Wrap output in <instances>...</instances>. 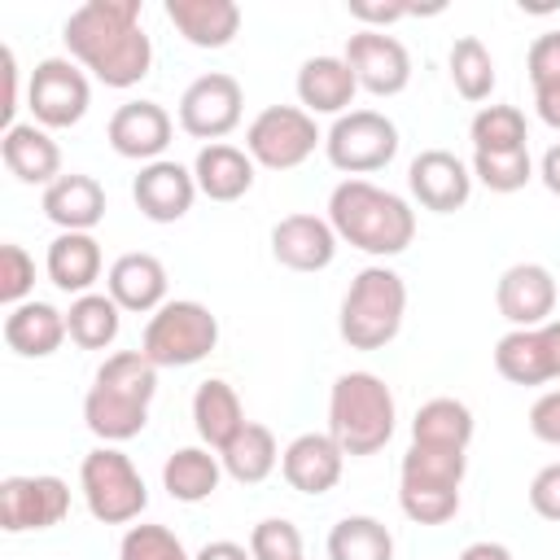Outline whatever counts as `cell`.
<instances>
[{
    "instance_id": "6da1fadb",
    "label": "cell",
    "mask_w": 560,
    "mask_h": 560,
    "mask_svg": "<svg viewBox=\"0 0 560 560\" xmlns=\"http://www.w3.org/2000/svg\"><path fill=\"white\" fill-rule=\"evenodd\" d=\"M66 52L105 88H136L153 66V39L140 26V0H88L61 26Z\"/></svg>"
},
{
    "instance_id": "7a4b0ae2",
    "label": "cell",
    "mask_w": 560,
    "mask_h": 560,
    "mask_svg": "<svg viewBox=\"0 0 560 560\" xmlns=\"http://www.w3.org/2000/svg\"><path fill=\"white\" fill-rule=\"evenodd\" d=\"M328 223L337 241L359 254L394 258L416 241V210L407 197L372 184V179H341L328 192Z\"/></svg>"
},
{
    "instance_id": "3957f363",
    "label": "cell",
    "mask_w": 560,
    "mask_h": 560,
    "mask_svg": "<svg viewBox=\"0 0 560 560\" xmlns=\"http://www.w3.org/2000/svg\"><path fill=\"white\" fill-rule=\"evenodd\" d=\"M153 394H158V368L144 359V350H118L96 368L83 394V424L105 446L131 442L149 424Z\"/></svg>"
},
{
    "instance_id": "277c9868",
    "label": "cell",
    "mask_w": 560,
    "mask_h": 560,
    "mask_svg": "<svg viewBox=\"0 0 560 560\" xmlns=\"http://www.w3.org/2000/svg\"><path fill=\"white\" fill-rule=\"evenodd\" d=\"M398 424L394 389L376 372H341L328 389V433L350 455H376Z\"/></svg>"
},
{
    "instance_id": "5b68a950",
    "label": "cell",
    "mask_w": 560,
    "mask_h": 560,
    "mask_svg": "<svg viewBox=\"0 0 560 560\" xmlns=\"http://www.w3.org/2000/svg\"><path fill=\"white\" fill-rule=\"evenodd\" d=\"M402 315H407L402 276L385 262H372L350 280L337 311V332L350 350H385L398 337Z\"/></svg>"
},
{
    "instance_id": "8992f818",
    "label": "cell",
    "mask_w": 560,
    "mask_h": 560,
    "mask_svg": "<svg viewBox=\"0 0 560 560\" xmlns=\"http://www.w3.org/2000/svg\"><path fill=\"white\" fill-rule=\"evenodd\" d=\"M214 346H219V315L192 298H175L158 306L140 332V350L153 368H192Z\"/></svg>"
},
{
    "instance_id": "52a82bcc",
    "label": "cell",
    "mask_w": 560,
    "mask_h": 560,
    "mask_svg": "<svg viewBox=\"0 0 560 560\" xmlns=\"http://www.w3.org/2000/svg\"><path fill=\"white\" fill-rule=\"evenodd\" d=\"M79 490H83L88 512L101 525H131L149 508L144 477L131 464V455H122L118 446H96V451L83 455V464H79Z\"/></svg>"
},
{
    "instance_id": "ba28073f",
    "label": "cell",
    "mask_w": 560,
    "mask_h": 560,
    "mask_svg": "<svg viewBox=\"0 0 560 560\" xmlns=\"http://www.w3.org/2000/svg\"><path fill=\"white\" fill-rule=\"evenodd\" d=\"M324 153L350 179L385 171L398 158V127L381 109H350L324 131Z\"/></svg>"
},
{
    "instance_id": "9c48e42d",
    "label": "cell",
    "mask_w": 560,
    "mask_h": 560,
    "mask_svg": "<svg viewBox=\"0 0 560 560\" xmlns=\"http://www.w3.org/2000/svg\"><path fill=\"white\" fill-rule=\"evenodd\" d=\"M319 144H324V136L302 105H267L245 127V153L262 171H293Z\"/></svg>"
},
{
    "instance_id": "30bf717a",
    "label": "cell",
    "mask_w": 560,
    "mask_h": 560,
    "mask_svg": "<svg viewBox=\"0 0 560 560\" xmlns=\"http://www.w3.org/2000/svg\"><path fill=\"white\" fill-rule=\"evenodd\" d=\"M88 105H92V83L74 57L35 61V70L26 79V109L35 114V122L44 131H66V127L83 122Z\"/></svg>"
},
{
    "instance_id": "8fae6325",
    "label": "cell",
    "mask_w": 560,
    "mask_h": 560,
    "mask_svg": "<svg viewBox=\"0 0 560 560\" xmlns=\"http://www.w3.org/2000/svg\"><path fill=\"white\" fill-rule=\"evenodd\" d=\"M179 131H188L192 140H206V144H219L223 136H232L241 127V114H245V92L232 74L223 70H210V74H197L184 92H179Z\"/></svg>"
},
{
    "instance_id": "7c38bea8",
    "label": "cell",
    "mask_w": 560,
    "mask_h": 560,
    "mask_svg": "<svg viewBox=\"0 0 560 560\" xmlns=\"http://www.w3.org/2000/svg\"><path fill=\"white\" fill-rule=\"evenodd\" d=\"M70 512V486L52 472H26L0 481V529L4 534H31L52 529Z\"/></svg>"
},
{
    "instance_id": "4fadbf2b",
    "label": "cell",
    "mask_w": 560,
    "mask_h": 560,
    "mask_svg": "<svg viewBox=\"0 0 560 560\" xmlns=\"http://www.w3.org/2000/svg\"><path fill=\"white\" fill-rule=\"evenodd\" d=\"M346 66L372 96H398L411 83V52L389 31H354L346 39Z\"/></svg>"
},
{
    "instance_id": "5bb4252c",
    "label": "cell",
    "mask_w": 560,
    "mask_h": 560,
    "mask_svg": "<svg viewBox=\"0 0 560 560\" xmlns=\"http://www.w3.org/2000/svg\"><path fill=\"white\" fill-rule=\"evenodd\" d=\"M171 136H175V118H171L158 101H122V105L109 114V122H105L109 149H114L118 158L140 162V166L158 162V158L166 153Z\"/></svg>"
},
{
    "instance_id": "9a60e30c",
    "label": "cell",
    "mask_w": 560,
    "mask_h": 560,
    "mask_svg": "<svg viewBox=\"0 0 560 560\" xmlns=\"http://www.w3.org/2000/svg\"><path fill=\"white\" fill-rule=\"evenodd\" d=\"M407 188L411 197L433 210V214H455L468 206L472 197V171L464 158H455L451 149H424L411 158L407 166Z\"/></svg>"
},
{
    "instance_id": "2e32d148",
    "label": "cell",
    "mask_w": 560,
    "mask_h": 560,
    "mask_svg": "<svg viewBox=\"0 0 560 560\" xmlns=\"http://www.w3.org/2000/svg\"><path fill=\"white\" fill-rule=\"evenodd\" d=\"M494 306L512 328H542L556 315V276L542 262H512L494 284Z\"/></svg>"
},
{
    "instance_id": "e0dca14e",
    "label": "cell",
    "mask_w": 560,
    "mask_h": 560,
    "mask_svg": "<svg viewBox=\"0 0 560 560\" xmlns=\"http://www.w3.org/2000/svg\"><path fill=\"white\" fill-rule=\"evenodd\" d=\"M131 201L149 223H179L197 201L192 166L171 162V158L140 166V175L131 179Z\"/></svg>"
},
{
    "instance_id": "ac0fdd59",
    "label": "cell",
    "mask_w": 560,
    "mask_h": 560,
    "mask_svg": "<svg viewBox=\"0 0 560 560\" xmlns=\"http://www.w3.org/2000/svg\"><path fill=\"white\" fill-rule=\"evenodd\" d=\"M166 267L158 254H144V249H131V254H118L105 271V293L118 302V311L127 315H153L158 306H166Z\"/></svg>"
},
{
    "instance_id": "d6986e66",
    "label": "cell",
    "mask_w": 560,
    "mask_h": 560,
    "mask_svg": "<svg viewBox=\"0 0 560 560\" xmlns=\"http://www.w3.org/2000/svg\"><path fill=\"white\" fill-rule=\"evenodd\" d=\"M337 232L319 214H284L271 228V258L289 271H324L337 258Z\"/></svg>"
},
{
    "instance_id": "ffe728a7",
    "label": "cell",
    "mask_w": 560,
    "mask_h": 560,
    "mask_svg": "<svg viewBox=\"0 0 560 560\" xmlns=\"http://www.w3.org/2000/svg\"><path fill=\"white\" fill-rule=\"evenodd\" d=\"M346 451L332 442V433H298L280 451V472L298 494H328L341 481Z\"/></svg>"
},
{
    "instance_id": "44dd1931",
    "label": "cell",
    "mask_w": 560,
    "mask_h": 560,
    "mask_svg": "<svg viewBox=\"0 0 560 560\" xmlns=\"http://www.w3.org/2000/svg\"><path fill=\"white\" fill-rule=\"evenodd\" d=\"M298 101H302V109L315 118V114H332V118H341V114H350V101H354V92H359V79H354V70L346 66V57H328V52H319V57H306L302 66H298Z\"/></svg>"
},
{
    "instance_id": "7402d4cb",
    "label": "cell",
    "mask_w": 560,
    "mask_h": 560,
    "mask_svg": "<svg viewBox=\"0 0 560 560\" xmlns=\"http://www.w3.org/2000/svg\"><path fill=\"white\" fill-rule=\"evenodd\" d=\"M0 158L18 184H44L48 188L61 179V149H57L52 131H44L39 122H13L0 136Z\"/></svg>"
},
{
    "instance_id": "603a6c76",
    "label": "cell",
    "mask_w": 560,
    "mask_h": 560,
    "mask_svg": "<svg viewBox=\"0 0 560 560\" xmlns=\"http://www.w3.org/2000/svg\"><path fill=\"white\" fill-rule=\"evenodd\" d=\"M0 332H4V346L18 359H48L70 337L66 332V311H57L52 302H35V298L22 302V306H9Z\"/></svg>"
},
{
    "instance_id": "cb8c5ba5",
    "label": "cell",
    "mask_w": 560,
    "mask_h": 560,
    "mask_svg": "<svg viewBox=\"0 0 560 560\" xmlns=\"http://www.w3.org/2000/svg\"><path fill=\"white\" fill-rule=\"evenodd\" d=\"M166 22L192 48H228L241 31L236 0H166Z\"/></svg>"
},
{
    "instance_id": "d4e9b609",
    "label": "cell",
    "mask_w": 560,
    "mask_h": 560,
    "mask_svg": "<svg viewBox=\"0 0 560 560\" xmlns=\"http://www.w3.org/2000/svg\"><path fill=\"white\" fill-rule=\"evenodd\" d=\"M254 158L228 140L219 144H201L197 158H192V179H197V192L210 197V201H241L249 188H254Z\"/></svg>"
},
{
    "instance_id": "484cf974",
    "label": "cell",
    "mask_w": 560,
    "mask_h": 560,
    "mask_svg": "<svg viewBox=\"0 0 560 560\" xmlns=\"http://www.w3.org/2000/svg\"><path fill=\"white\" fill-rule=\"evenodd\" d=\"M44 214L61 232H92L105 219V188L96 175L70 171L57 184L44 188Z\"/></svg>"
},
{
    "instance_id": "4316f807",
    "label": "cell",
    "mask_w": 560,
    "mask_h": 560,
    "mask_svg": "<svg viewBox=\"0 0 560 560\" xmlns=\"http://www.w3.org/2000/svg\"><path fill=\"white\" fill-rule=\"evenodd\" d=\"M101 267H105V258H101V241L92 232H57L44 254L48 280L74 298L92 293V284L101 280Z\"/></svg>"
},
{
    "instance_id": "83f0119b",
    "label": "cell",
    "mask_w": 560,
    "mask_h": 560,
    "mask_svg": "<svg viewBox=\"0 0 560 560\" xmlns=\"http://www.w3.org/2000/svg\"><path fill=\"white\" fill-rule=\"evenodd\" d=\"M494 372L512 385H547L556 381V359L547 328H508L494 341Z\"/></svg>"
},
{
    "instance_id": "f1b7e54d",
    "label": "cell",
    "mask_w": 560,
    "mask_h": 560,
    "mask_svg": "<svg viewBox=\"0 0 560 560\" xmlns=\"http://www.w3.org/2000/svg\"><path fill=\"white\" fill-rule=\"evenodd\" d=\"M245 407L236 398V389L223 381V376H210L192 389V429L201 438V446H210L214 455L245 429Z\"/></svg>"
},
{
    "instance_id": "f546056e",
    "label": "cell",
    "mask_w": 560,
    "mask_h": 560,
    "mask_svg": "<svg viewBox=\"0 0 560 560\" xmlns=\"http://www.w3.org/2000/svg\"><path fill=\"white\" fill-rule=\"evenodd\" d=\"M223 481V459L210 446H179L162 464V490L175 503H206Z\"/></svg>"
},
{
    "instance_id": "4dcf8cb0",
    "label": "cell",
    "mask_w": 560,
    "mask_h": 560,
    "mask_svg": "<svg viewBox=\"0 0 560 560\" xmlns=\"http://www.w3.org/2000/svg\"><path fill=\"white\" fill-rule=\"evenodd\" d=\"M219 459H223V472H228L232 481H241V486H258V481H267V477L276 472V464H280V446H276V433H271L267 424L249 420V424L219 451Z\"/></svg>"
},
{
    "instance_id": "1f68e13d",
    "label": "cell",
    "mask_w": 560,
    "mask_h": 560,
    "mask_svg": "<svg viewBox=\"0 0 560 560\" xmlns=\"http://www.w3.org/2000/svg\"><path fill=\"white\" fill-rule=\"evenodd\" d=\"M468 472V451L411 442L398 464V486H429V490H459Z\"/></svg>"
},
{
    "instance_id": "d6a6232c",
    "label": "cell",
    "mask_w": 560,
    "mask_h": 560,
    "mask_svg": "<svg viewBox=\"0 0 560 560\" xmlns=\"http://www.w3.org/2000/svg\"><path fill=\"white\" fill-rule=\"evenodd\" d=\"M472 411L468 402L459 398H429L420 402V411L411 416V442H429V446H455V451H468L472 442Z\"/></svg>"
},
{
    "instance_id": "836d02e7",
    "label": "cell",
    "mask_w": 560,
    "mask_h": 560,
    "mask_svg": "<svg viewBox=\"0 0 560 560\" xmlns=\"http://www.w3.org/2000/svg\"><path fill=\"white\" fill-rule=\"evenodd\" d=\"M118 328H122V311L109 293H83L66 311V332L79 350H109L118 341Z\"/></svg>"
},
{
    "instance_id": "e575fe53",
    "label": "cell",
    "mask_w": 560,
    "mask_h": 560,
    "mask_svg": "<svg viewBox=\"0 0 560 560\" xmlns=\"http://www.w3.org/2000/svg\"><path fill=\"white\" fill-rule=\"evenodd\" d=\"M328 560H394V534L376 516H341L328 529Z\"/></svg>"
},
{
    "instance_id": "d590c367",
    "label": "cell",
    "mask_w": 560,
    "mask_h": 560,
    "mask_svg": "<svg viewBox=\"0 0 560 560\" xmlns=\"http://www.w3.org/2000/svg\"><path fill=\"white\" fill-rule=\"evenodd\" d=\"M446 70H451V83L464 101H490L494 92V57L490 48L477 39V35H459L446 52Z\"/></svg>"
},
{
    "instance_id": "8d00e7d4",
    "label": "cell",
    "mask_w": 560,
    "mask_h": 560,
    "mask_svg": "<svg viewBox=\"0 0 560 560\" xmlns=\"http://www.w3.org/2000/svg\"><path fill=\"white\" fill-rule=\"evenodd\" d=\"M468 140L472 153H512V149H529V131H525V114L516 105H481L468 122Z\"/></svg>"
},
{
    "instance_id": "74e56055",
    "label": "cell",
    "mask_w": 560,
    "mask_h": 560,
    "mask_svg": "<svg viewBox=\"0 0 560 560\" xmlns=\"http://www.w3.org/2000/svg\"><path fill=\"white\" fill-rule=\"evenodd\" d=\"M468 171H472V179L486 184L490 192H521V188L538 175L529 149H512V153H472Z\"/></svg>"
},
{
    "instance_id": "f35d334b",
    "label": "cell",
    "mask_w": 560,
    "mask_h": 560,
    "mask_svg": "<svg viewBox=\"0 0 560 560\" xmlns=\"http://www.w3.org/2000/svg\"><path fill=\"white\" fill-rule=\"evenodd\" d=\"M118 560H192L175 529L166 525H127L118 542Z\"/></svg>"
},
{
    "instance_id": "ab89813d",
    "label": "cell",
    "mask_w": 560,
    "mask_h": 560,
    "mask_svg": "<svg viewBox=\"0 0 560 560\" xmlns=\"http://www.w3.org/2000/svg\"><path fill=\"white\" fill-rule=\"evenodd\" d=\"M398 508L411 525H446L459 512V490H429V486H398Z\"/></svg>"
},
{
    "instance_id": "60d3db41",
    "label": "cell",
    "mask_w": 560,
    "mask_h": 560,
    "mask_svg": "<svg viewBox=\"0 0 560 560\" xmlns=\"http://www.w3.org/2000/svg\"><path fill=\"white\" fill-rule=\"evenodd\" d=\"M249 556L254 560H302V534L284 516H267L249 529Z\"/></svg>"
},
{
    "instance_id": "b9f144b4",
    "label": "cell",
    "mask_w": 560,
    "mask_h": 560,
    "mask_svg": "<svg viewBox=\"0 0 560 560\" xmlns=\"http://www.w3.org/2000/svg\"><path fill=\"white\" fill-rule=\"evenodd\" d=\"M31 289H35V258L18 241H4L0 245V302L22 306L31 302Z\"/></svg>"
},
{
    "instance_id": "7bdbcfd3",
    "label": "cell",
    "mask_w": 560,
    "mask_h": 560,
    "mask_svg": "<svg viewBox=\"0 0 560 560\" xmlns=\"http://www.w3.org/2000/svg\"><path fill=\"white\" fill-rule=\"evenodd\" d=\"M525 74L529 88H560V31H542L534 35L529 52H525Z\"/></svg>"
},
{
    "instance_id": "ee69618b",
    "label": "cell",
    "mask_w": 560,
    "mask_h": 560,
    "mask_svg": "<svg viewBox=\"0 0 560 560\" xmlns=\"http://www.w3.org/2000/svg\"><path fill=\"white\" fill-rule=\"evenodd\" d=\"M346 13L359 22V31H385L402 18H411V4H402V0H346Z\"/></svg>"
},
{
    "instance_id": "f6af8a7d",
    "label": "cell",
    "mask_w": 560,
    "mask_h": 560,
    "mask_svg": "<svg viewBox=\"0 0 560 560\" xmlns=\"http://www.w3.org/2000/svg\"><path fill=\"white\" fill-rule=\"evenodd\" d=\"M529 508L542 521H560V459L534 472V481H529Z\"/></svg>"
},
{
    "instance_id": "bcb514c9",
    "label": "cell",
    "mask_w": 560,
    "mask_h": 560,
    "mask_svg": "<svg viewBox=\"0 0 560 560\" xmlns=\"http://www.w3.org/2000/svg\"><path fill=\"white\" fill-rule=\"evenodd\" d=\"M529 433L547 446H560V389H542L529 407Z\"/></svg>"
},
{
    "instance_id": "7dc6e473",
    "label": "cell",
    "mask_w": 560,
    "mask_h": 560,
    "mask_svg": "<svg viewBox=\"0 0 560 560\" xmlns=\"http://www.w3.org/2000/svg\"><path fill=\"white\" fill-rule=\"evenodd\" d=\"M0 61H4V105H0V118H4V131L13 127V114H18V52L4 44L0 48Z\"/></svg>"
},
{
    "instance_id": "c3c4849f",
    "label": "cell",
    "mask_w": 560,
    "mask_h": 560,
    "mask_svg": "<svg viewBox=\"0 0 560 560\" xmlns=\"http://www.w3.org/2000/svg\"><path fill=\"white\" fill-rule=\"evenodd\" d=\"M192 560H254V556H249V547H241V542H232V538H214V542H206Z\"/></svg>"
},
{
    "instance_id": "681fc988",
    "label": "cell",
    "mask_w": 560,
    "mask_h": 560,
    "mask_svg": "<svg viewBox=\"0 0 560 560\" xmlns=\"http://www.w3.org/2000/svg\"><path fill=\"white\" fill-rule=\"evenodd\" d=\"M534 109L551 131H560V88H538L534 92Z\"/></svg>"
},
{
    "instance_id": "f907efd6",
    "label": "cell",
    "mask_w": 560,
    "mask_h": 560,
    "mask_svg": "<svg viewBox=\"0 0 560 560\" xmlns=\"http://www.w3.org/2000/svg\"><path fill=\"white\" fill-rule=\"evenodd\" d=\"M538 179H542V188H547L551 197H560V140L538 158Z\"/></svg>"
},
{
    "instance_id": "816d5d0a",
    "label": "cell",
    "mask_w": 560,
    "mask_h": 560,
    "mask_svg": "<svg viewBox=\"0 0 560 560\" xmlns=\"http://www.w3.org/2000/svg\"><path fill=\"white\" fill-rule=\"evenodd\" d=\"M455 560H516V556H512L503 542H490V538H481V542H468V547H464Z\"/></svg>"
},
{
    "instance_id": "f5cc1de1",
    "label": "cell",
    "mask_w": 560,
    "mask_h": 560,
    "mask_svg": "<svg viewBox=\"0 0 560 560\" xmlns=\"http://www.w3.org/2000/svg\"><path fill=\"white\" fill-rule=\"evenodd\" d=\"M547 328V341H551V359H556V381H560V319L542 324Z\"/></svg>"
},
{
    "instance_id": "db71d44e",
    "label": "cell",
    "mask_w": 560,
    "mask_h": 560,
    "mask_svg": "<svg viewBox=\"0 0 560 560\" xmlns=\"http://www.w3.org/2000/svg\"><path fill=\"white\" fill-rule=\"evenodd\" d=\"M302 560H306V556H302Z\"/></svg>"
}]
</instances>
